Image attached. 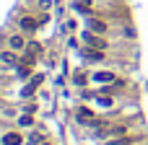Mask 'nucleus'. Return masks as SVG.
Wrapping results in <instances>:
<instances>
[{
  "instance_id": "f257e3e1",
  "label": "nucleus",
  "mask_w": 148,
  "mask_h": 145,
  "mask_svg": "<svg viewBox=\"0 0 148 145\" xmlns=\"http://www.w3.org/2000/svg\"><path fill=\"white\" fill-rule=\"evenodd\" d=\"M83 42H86L88 47H96V49H107V39L96 36L94 31H86V34H83Z\"/></svg>"
},
{
  "instance_id": "f03ea898",
  "label": "nucleus",
  "mask_w": 148,
  "mask_h": 145,
  "mask_svg": "<svg viewBox=\"0 0 148 145\" xmlns=\"http://www.w3.org/2000/svg\"><path fill=\"white\" fill-rule=\"evenodd\" d=\"M42 52H44V47H42L39 42H31V44H26V54H29V57H26L23 62H34V60H39V57H42Z\"/></svg>"
},
{
  "instance_id": "7ed1b4c3",
  "label": "nucleus",
  "mask_w": 148,
  "mask_h": 145,
  "mask_svg": "<svg viewBox=\"0 0 148 145\" xmlns=\"http://www.w3.org/2000/svg\"><path fill=\"white\" fill-rule=\"evenodd\" d=\"M0 62H3V65H8V67H18L21 57L16 54V49H5V52H0Z\"/></svg>"
},
{
  "instance_id": "20e7f679",
  "label": "nucleus",
  "mask_w": 148,
  "mask_h": 145,
  "mask_svg": "<svg viewBox=\"0 0 148 145\" xmlns=\"http://www.w3.org/2000/svg\"><path fill=\"white\" fill-rule=\"evenodd\" d=\"M83 54H86L88 60H94V62H104V57H107V54H104V49H96V47H86V49H83Z\"/></svg>"
},
{
  "instance_id": "39448f33",
  "label": "nucleus",
  "mask_w": 148,
  "mask_h": 145,
  "mask_svg": "<svg viewBox=\"0 0 148 145\" xmlns=\"http://www.w3.org/2000/svg\"><path fill=\"white\" fill-rule=\"evenodd\" d=\"M0 143L3 145H23V138H21L18 132H5V135L0 138Z\"/></svg>"
},
{
  "instance_id": "423d86ee",
  "label": "nucleus",
  "mask_w": 148,
  "mask_h": 145,
  "mask_svg": "<svg viewBox=\"0 0 148 145\" xmlns=\"http://www.w3.org/2000/svg\"><path fill=\"white\" fill-rule=\"evenodd\" d=\"M8 44H10V49H16V52L26 49V39H23L21 34H13V36H8Z\"/></svg>"
},
{
  "instance_id": "0eeeda50",
  "label": "nucleus",
  "mask_w": 148,
  "mask_h": 145,
  "mask_svg": "<svg viewBox=\"0 0 148 145\" xmlns=\"http://www.w3.org/2000/svg\"><path fill=\"white\" fill-rule=\"evenodd\" d=\"M88 31H94V34H107V23L99 21V18H88Z\"/></svg>"
},
{
  "instance_id": "6e6552de",
  "label": "nucleus",
  "mask_w": 148,
  "mask_h": 145,
  "mask_svg": "<svg viewBox=\"0 0 148 145\" xmlns=\"http://www.w3.org/2000/svg\"><path fill=\"white\" fill-rule=\"evenodd\" d=\"M94 80H96V83H117L114 73H107V70H101V73H94Z\"/></svg>"
},
{
  "instance_id": "1a4fd4ad",
  "label": "nucleus",
  "mask_w": 148,
  "mask_h": 145,
  "mask_svg": "<svg viewBox=\"0 0 148 145\" xmlns=\"http://www.w3.org/2000/svg\"><path fill=\"white\" fill-rule=\"evenodd\" d=\"M125 132H127L125 125H114V127H109L107 132H101V138H120V135H125Z\"/></svg>"
},
{
  "instance_id": "9d476101",
  "label": "nucleus",
  "mask_w": 148,
  "mask_h": 145,
  "mask_svg": "<svg viewBox=\"0 0 148 145\" xmlns=\"http://www.w3.org/2000/svg\"><path fill=\"white\" fill-rule=\"evenodd\" d=\"M36 26H39L36 18H31V16H23V18H21V29H23V31H36Z\"/></svg>"
},
{
  "instance_id": "9b49d317",
  "label": "nucleus",
  "mask_w": 148,
  "mask_h": 145,
  "mask_svg": "<svg viewBox=\"0 0 148 145\" xmlns=\"http://www.w3.org/2000/svg\"><path fill=\"white\" fill-rule=\"evenodd\" d=\"M135 140H138V138H122V135H120V138H112V140H107L104 145H133Z\"/></svg>"
},
{
  "instance_id": "f8f14e48",
  "label": "nucleus",
  "mask_w": 148,
  "mask_h": 145,
  "mask_svg": "<svg viewBox=\"0 0 148 145\" xmlns=\"http://www.w3.org/2000/svg\"><path fill=\"white\" fill-rule=\"evenodd\" d=\"M78 117H81V122H96V119H94V112H88L86 106L78 109Z\"/></svg>"
},
{
  "instance_id": "ddd939ff",
  "label": "nucleus",
  "mask_w": 148,
  "mask_h": 145,
  "mask_svg": "<svg viewBox=\"0 0 148 145\" xmlns=\"http://www.w3.org/2000/svg\"><path fill=\"white\" fill-rule=\"evenodd\" d=\"M18 125H21V127H31V125H34V119H31V114H26V112H23V114L18 117Z\"/></svg>"
},
{
  "instance_id": "4468645a",
  "label": "nucleus",
  "mask_w": 148,
  "mask_h": 145,
  "mask_svg": "<svg viewBox=\"0 0 148 145\" xmlns=\"http://www.w3.org/2000/svg\"><path fill=\"white\" fill-rule=\"evenodd\" d=\"M73 80H75L78 86H83V83H86V73H75V75H73Z\"/></svg>"
},
{
  "instance_id": "2eb2a0df",
  "label": "nucleus",
  "mask_w": 148,
  "mask_h": 145,
  "mask_svg": "<svg viewBox=\"0 0 148 145\" xmlns=\"http://www.w3.org/2000/svg\"><path fill=\"white\" fill-rule=\"evenodd\" d=\"M36 5H39V8H42V10H49V5H52V0H39V3H36Z\"/></svg>"
},
{
  "instance_id": "dca6fc26",
  "label": "nucleus",
  "mask_w": 148,
  "mask_h": 145,
  "mask_svg": "<svg viewBox=\"0 0 148 145\" xmlns=\"http://www.w3.org/2000/svg\"><path fill=\"white\" fill-rule=\"evenodd\" d=\"M23 112H26V114H34V112H36V104H26Z\"/></svg>"
},
{
  "instance_id": "f3484780",
  "label": "nucleus",
  "mask_w": 148,
  "mask_h": 145,
  "mask_svg": "<svg viewBox=\"0 0 148 145\" xmlns=\"http://www.w3.org/2000/svg\"><path fill=\"white\" fill-rule=\"evenodd\" d=\"M39 145H49V143H39Z\"/></svg>"
}]
</instances>
